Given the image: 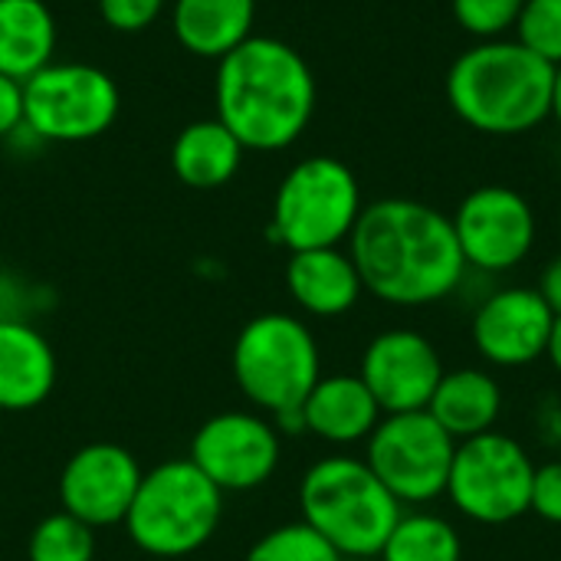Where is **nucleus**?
Instances as JSON below:
<instances>
[{"label": "nucleus", "instance_id": "nucleus-1", "mask_svg": "<svg viewBox=\"0 0 561 561\" xmlns=\"http://www.w3.org/2000/svg\"><path fill=\"white\" fill-rule=\"evenodd\" d=\"M348 256L365 293L394 309L437 306L467 276L450 217L411 197L365 204L348 237Z\"/></svg>", "mask_w": 561, "mask_h": 561}, {"label": "nucleus", "instance_id": "nucleus-2", "mask_svg": "<svg viewBox=\"0 0 561 561\" xmlns=\"http://www.w3.org/2000/svg\"><path fill=\"white\" fill-rule=\"evenodd\" d=\"M217 115L247 151H283L302 138L316 112V76L299 49L276 36H250L217 62Z\"/></svg>", "mask_w": 561, "mask_h": 561}, {"label": "nucleus", "instance_id": "nucleus-3", "mask_svg": "<svg viewBox=\"0 0 561 561\" xmlns=\"http://www.w3.org/2000/svg\"><path fill=\"white\" fill-rule=\"evenodd\" d=\"M556 66L516 39H480L447 69V105L480 135H526L549 118Z\"/></svg>", "mask_w": 561, "mask_h": 561}, {"label": "nucleus", "instance_id": "nucleus-4", "mask_svg": "<svg viewBox=\"0 0 561 561\" xmlns=\"http://www.w3.org/2000/svg\"><path fill=\"white\" fill-rule=\"evenodd\" d=\"M299 510L302 523L342 559L378 556L404 513L365 457L348 454L322 457L306 470L299 483Z\"/></svg>", "mask_w": 561, "mask_h": 561}, {"label": "nucleus", "instance_id": "nucleus-5", "mask_svg": "<svg viewBox=\"0 0 561 561\" xmlns=\"http://www.w3.org/2000/svg\"><path fill=\"white\" fill-rule=\"evenodd\" d=\"M220 516L224 493L187 457H174L141 477L125 529L141 552L184 559L214 539Z\"/></svg>", "mask_w": 561, "mask_h": 561}, {"label": "nucleus", "instance_id": "nucleus-6", "mask_svg": "<svg viewBox=\"0 0 561 561\" xmlns=\"http://www.w3.org/2000/svg\"><path fill=\"white\" fill-rule=\"evenodd\" d=\"M233 381L250 404L276 417L302 408L322 378V355L312 329L289 312L250 319L233 342Z\"/></svg>", "mask_w": 561, "mask_h": 561}, {"label": "nucleus", "instance_id": "nucleus-7", "mask_svg": "<svg viewBox=\"0 0 561 561\" xmlns=\"http://www.w3.org/2000/svg\"><path fill=\"white\" fill-rule=\"evenodd\" d=\"M365 210L355 171L332 158L312 154L296 161L276 187L270 237L289 253L342 247Z\"/></svg>", "mask_w": 561, "mask_h": 561}, {"label": "nucleus", "instance_id": "nucleus-8", "mask_svg": "<svg viewBox=\"0 0 561 561\" xmlns=\"http://www.w3.org/2000/svg\"><path fill=\"white\" fill-rule=\"evenodd\" d=\"M536 460L503 431L460 440L447 480V500L477 526H510L529 513Z\"/></svg>", "mask_w": 561, "mask_h": 561}, {"label": "nucleus", "instance_id": "nucleus-9", "mask_svg": "<svg viewBox=\"0 0 561 561\" xmlns=\"http://www.w3.org/2000/svg\"><path fill=\"white\" fill-rule=\"evenodd\" d=\"M122 108L115 79L89 62H49L23 82V125L39 141H92Z\"/></svg>", "mask_w": 561, "mask_h": 561}, {"label": "nucleus", "instance_id": "nucleus-10", "mask_svg": "<svg viewBox=\"0 0 561 561\" xmlns=\"http://www.w3.org/2000/svg\"><path fill=\"white\" fill-rule=\"evenodd\" d=\"M457 440L431 411L385 414L365 440V463L401 506H427L447 493Z\"/></svg>", "mask_w": 561, "mask_h": 561}, {"label": "nucleus", "instance_id": "nucleus-11", "mask_svg": "<svg viewBox=\"0 0 561 561\" xmlns=\"http://www.w3.org/2000/svg\"><path fill=\"white\" fill-rule=\"evenodd\" d=\"M450 224L467 270L490 276L516 270L533 253L539 233L533 204L506 184H483L470 191L457 204Z\"/></svg>", "mask_w": 561, "mask_h": 561}, {"label": "nucleus", "instance_id": "nucleus-12", "mask_svg": "<svg viewBox=\"0 0 561 561\" xmlns=\"http://www.w3.org/2000/svg\"><path fill=\"white\" fill-rule=\"evenodd\" d=\"M279 457L283 440L270 417L250 411H224L197 427L187 460L220 493H250L273 480Z\"/></svg>", "mask_w": 561, "mask_h": 561}, {"label": "nucleus", "instance_id": "nucleus-13", "mask_svg": "<svg viewBox=\"0 0 561 561\" xmlns=\"http://www.w3.org/2000/svg\"><path fill=\"white\" fill-rule=\"evenodd\" d=\"M444 371L437 345L417 329L378 332L365 345L358 365V378L375 394L381 414L427 411Z\"/></svg>", "mask_w": 561, "mask_h": 561}, {"label": "nucleus", "instance_id": "nucleus-14", "mask_svg": "<svg viewBox=\"0 0 561 561\" xmlns=\"http://www.w3.org/2000/svg\"><path fill=\"white\" fill-rule=\"evenodd\" d=\"M556 312L536 286L490 293L470 322V342L490 368H529L549 352Z\"/></svg>", "mask_w": 561, "mask_h": 561}, {"label": "nucleus", "instance_id": "nucleus-15", "mask_svg": "<svg viewBox=\"0 0 561 561\" xmlns=\"http://www.w3.org/2000/svg\"><path fill=\"white\" fill-rule=\"evenodd\" d=\"M141 477L145 470L131 450L118 444H85L66 460L59 473L62 513L92 529L125 523Z\"/></svg>", "mask_w": 561, "mask_h": 561}, {"label": "nucleus", "instance_id": "nucleus-16", "mask_svg": "<svg viewBox=\"0 0 561 561\" xmlns=\"http://www.w3.org/2000/svg\"><path fill=\"white\" fill-rule=\"evenodd\" d=\"M286 289L293 302L316 319H339L365 296L355 260L342 247L299 250L286 263Z\"/></svg>", "mask_w": 561, "mask_h": 561}, {"label": "nucleus", "instance_id": "nucleus-17", "mask_svg": "<svg viewBox=\"0 0 561 561\" xmlns=\"http://www.w3.org/2000/svg\"><path fill=\"white\" fill-rule=\"evenodd\" d=\"M306 434L332 447L365 444L385 417L358 375H322L302 401Z\"/></svg>", "mask_w": 561, "mask_h": 561}, {"label": "nucleus", "instance_id": "nucleus-18", "mask_svg": "<svg viewBox=\"0 0 561 561\" xmlns=\"http://www.w3.org/2000/svg\"><path fill=\"white\" fill-rule=\"evenodd\" d=\"M56 388V352L26 319H0V411H33Z\"/></svg>", "mask_w": 561, "mask_h": 561}, {"label": "nucleus", "instance_id": "nucleus-19", "mask_svg": "<svg viewBox=\"0 0 561 561\" xmlns=\"http://www.w3.org/2000/svg\"><path fill=\"white\" fill-rule=\"evenodd\" d=\"M427 411L460 444L496 431L503 414V388L486 368H450L444 371Z\"/></svg>", "mask_w": 561, "mask_h": 561}, {"label": "nucleus", "instance_id": "nucleus-20", "mask_svg": "<svg viewBox=\"0 0 561 561\" xmlns=\"http://www.w3.org/2000/svg\"><path fill=\"white\" fill-rule=\"evenodd\" d=\"M256 0H171L174 39L201 56L224 59L253 36Z\"/></svg>", "mask_w": 561, "mask_h": 561}, {"label": "nucleus", "instance_id": "nucleus-21", "mask_svg": "<svg viewBox=\"0 0 561 561\" xmlns=\"http://www.w3.org/2000/svg\"><path fill=\"white\" fill-rule=\"evenodd\" d=\"M243 145L220 118H201L178 131L171 145V171L194 191H214L237 178L243 164Z\"/></svg>", "mask_w": 561, "mask_h": 561}, {"label": "nucleus", "instance_id": "nucleus-22", "mask_svg": "<svg viewBox=\"0 0 561 561\" xmlns=\"http://www.w3.org/2000/svg\"><path fill=\"white\" fill-rule=\"evenodd\" d=\"M56 20L43 0H0V72L26 82L53 62Z\"/></svg>", "mask_w": 561, "mask_h": 561}, {"label": "nucleus", "instance_id": "nucleus-23", "mask_svg": "<svg viewBox=\"0 0 561 561\" xmlns=\"http://www.w3.org/2000/svg\"><path fill=\"white\" fill-rule=\"evenodd\" d=\"M381 561H463V539L457 526L437 513L414 510L401 513L388 542L378 552Z\"/></svg>", "mask_w": 561, "mask_h": 561}, {"label": "nucleus", "instance_id": "nucleus-24", "mask_svg": "<svg viewBox=\"0 0 561 561\" xmlns=\"http://www.w3.org/2000/svg\"><path fill=\"white\" fill-rule=\"evenodd\" d=\"M30 561H92L95 559V536L92 526L79 523L69 513H49L36 523L26 542Z\"/></svg>", "mask_w": 561, "mask_h": 561}, {"label": "nucleus", "instance_id": "nucleus-25", "mask_svg": "<svg viewBox=\"0 0 561 561\" xmlns=\"http://www.w3.org/2000/svg\"><path fill=\"white\" fill-rule=\"evenodd\" d=\"M243 561H342V556L299 519L263 533Z\"/></svg>", "mask_w": 561, "mask_h": 561}, {"label": "nucleus", "instance_id": "nucleus-26", "mask_svg": "<svg viewBox=\"0 0 561 561\" xmlns=\"http://www.w3.org/2000/svg\"><path fill=\"white\" fill-rule=\"evenodd\" d=\"M513 30L516 43L549 66H561V0H526Z\"/></svg>", "mask_w": 561, "mask_h": 561}, {"label": "nucleus", "instance_id": "nucleus-27", "mask_svg": "<svg viewBox=\"0 0 561 561\" xmlns=\"http://www.w3.org/2000/svg\"><path fill=\"white\" fill-rule=\"evenodd\" d=\"M526 0H450L454 20L463 33L477 39H503L523 10Z\"/></svg>", "mask_w": 561, "mask_h": 561}, {"label": "nucleus", "instance_id": "nucleus-28", "mask_svg": "<svg viewBox=\"0 0 561 561\" xmlns=\"http://www.w3.org/2000/svg\"><path fill=\"white\" fill-rule=\"evenodd\" d=\"M168 0H99L102 20L118 33H141L148 30L161 13Z\"/></svg>", "mask_w": 561, "mask_h": 561}, {"label": "nucleus", "instance_id": "nucleus-29", "mask_svg": "<svg viewBox=\"0 0 561 561\" xmlns=\"http://www.w3.org/2000/svg\"><path fill=\"white\" fill-rule=\"evenodd\" d=\"M529 513H536L549 526H561V457L536 463Z\"/></svg>", "mask_w": 561, "mask_h": 561}, {"label": "nucleus", "instance_id": "nucleus-30", "mask_svg": "<svg viewBox=\"0 0 561 561\" xmlns=\"http://www.w3.org/2000/svg\"><path fill=\"white\" fill-rule=\"evenodd\" d=\"M533 434L536 440L552 450L561 454V391H549L536 401V411H533Z\"/></svg>", "mask_w": 561, "mask_h": 561}, {"label": "nucleus", "instance_id": "nucleus-31", "mask_svg": "<svg viewBox=\"0 0 561 561\" xmlns=\"http://www.w3.org/2000/svg\"><path fill=\"white\" fill-rule=\"evenodd\" d=\"M23 128V82L0 72V138H13Z\"/></svg>", "mask_w": 561, "mask_h": 561}, {"label": "nucleus", "instance_id": "nucleus-32", "mask_svg": "<svg viewBox=\"0 0 561 561\" xmlns=\"http://www.w3.org/2000/svg\"><path fill=\"white\" fill-rule=\"evenodd\" d=\"M539 296L546 299V306L556 312V319L561 316V253L559 256H552L546 266H542V273H539Z\"/></svg>", "mask_w": 561, "mask_h": 561}, {"label": "nucleus", "instance_id": "nucleus-33", "mask_svg": "<svg viewBox=\"0 0 561 561\" xmlns=\"http://www.w3.org/2000/svg\"><path fill=\"white\" fill-rule=\"evenodd\" d=\"M546 358H549V365L556 368V375L561 378V316L556 319V325H552V339H549V352H546Z\"/></svg>", "mask_w": 561, "mask_h": 561}, {"label": "nucleus", "instance_id": "nucleus-34", "mask_svg": "<svg viewBox=\"0 0 561 561\" xmlns=\"http://www.w3.org/2000/svg\"><path fill=\"white\" fill-rule=\"evenodd\" d=\"M549 118H556L561 128V66H556V76H552V108H549Z\"/></svg>", "mask_w": 561, "mask_h": 561}, {"label": "nucleus", "instance_id": "nucleus-35", "mask_svg": "<svg viewBox=\"0 0 561 561\" xmlns=\"http://www.w3.org/2000/svg\"><path fill=\"white\" fill-rule=\"evenodd\" d=\"M342 561H381L378 556H362V559H342Z\"/></svg>", "mask_w": 561, "mask_h": 561}, {"label": "nucleus", "instance_id": "nucleus-36", "mask_svg": "<svg viewBox=\"0 0 561 561\" xmlns=\"http://www.w3.org/2000/svg\"><path fill=\"white\" fill-rule=\"evenodd\" d=\"M559 224H561V217H559Z\"/></svg>", "mask_w": 561, "mask_h": 561}]
</instances>
